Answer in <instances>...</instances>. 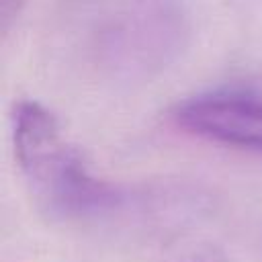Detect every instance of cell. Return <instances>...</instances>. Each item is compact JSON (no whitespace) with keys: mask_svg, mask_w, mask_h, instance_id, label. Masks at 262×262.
Wrapping results in <instances>:
<instances>
[{"mask_svg":"<svg viewBox=\"0 0 262 262\" xmlns=\"http://www.w3.org/2000/svg\"><path fill=\"white\" fill-rule=\"evenodd\" d=\"M12 145L37 205L49 217L80 219L111 205L108 186L90 174L43 104L23 100L14 106Z\"/></svg>","mask_w":262,"mask_h":262,"instance_id":"cell-1","label":"cell"},{"mask_svg":"<svg viewBox=\"0 0 262 262\" xmlns=\"http://www.w3.org/2000/svg\"><path fill=\"white\" fill-rule=\"evenodd\" d=\"M20 4H23V0H2V23H4V29H8L10 20L18 14Z\"/></svg>","mask_w":262,"mask_h":262,"instance_id":"cell-5","label":"cell"},{"mask_svg":"<svg viewBox=\"0 0 262 262\" xmlns=\"http://www.w3.org/2000/svg\"><path fill=\"white\" fill-rule=\"evenodd\" d=\"M184 20L174 0H102L94 14L90 51L115 74H149L178 49Z\"/></svg>","mask_w":262,"mask_h":262,"instance_id":"cell-2","label":"cell"},{"mask_svg":"<svg viewBox=\"0 0 262 262\" xmlns=\"http://www.w3.org/2000/svg\"><path fill=\"white\" fill-rule=\"evenodd\" d=\"M170 262H231L223 250L211 246V244H196L174 256Z\"/></svg>","mask_w":262,"mask_h":262,"instance_id":"cell-4","label":"cell"},{"mask_svg":"<svg viewBox=\"0 0 262 262\" xmlns=\"http://www.w3.org/2000/svg\"><path fill=\"white\" fill-rule=\"evenodd\" d=\"M174 121L203 139L262 151V96L250 90L219 88L194 94L178 102Z\"/></svg>","mask_w":262,"mask_h":262,"instance_id":"cell-3","label":"cell"}]
</instances>
